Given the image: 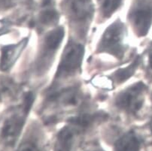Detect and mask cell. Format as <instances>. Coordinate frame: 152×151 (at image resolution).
Masks as SVG:
<instances>
[{"instance_id": "cell-19", "label": "cell", "mask_w": 152, "mask_h": 151, "mask_svg": "<svg viewBox=\"0 0 152 151\" xmlns=\"http://www.w3.org/2000/svg\"><path fill=\"white\" fill-rule=\"evenodd\" d=\"M150 128H151V132H152V120L150 123Z\"/></svg>"}, {"instance_id": "cell-12", "label": "cell", "mask_w": 152, "mask_h": 151, "mask_svg": "<svg viewBox=\"0 0 152 151\" xmlns=\"http://www.w3.org/2000/svg\"><path fill=\"white\" fill-rule=\"evenodd\" d=\"M140 64V57L137 56L135 58L133 63L128 65L126 67L118 69L113 74V81L117 84H121L126 81L131 76L133 75L139 65Z\"/></svg>"}, {"instance_id": "cell-14", "label": "cell", "mask_w": 152, "mask_h": 151, "mask_svg": "<svg viewBox=\"0 0 152 151\" xmlns=\"http://www.w3.org/2000/svg\"><path fill=\"white\" fill-rule=\"evenodd\" d=\"M16 151H42V149L36 141L28 139L23 141Z\"/></svg>"}, {"instance_id": "cell-15", "label": "cell", "mask_w": 152, "mask_h": 151, "mask_svg": "<svg viewBox=\"0 0 152 151\" xmlns=\"http://www.w3.org/2000/svg\"><path fill=\"white\" fill-rule=\"evenodd\" d=\"M58 15L54 10L48 9L44 11L41 15V20L45 24H50L57 21Z\"/></svg>"}, {"instance_id": "cell-10", "label": "cell", "mask_w": 152, "mask_h": 151, "mask_svg": "<svg viewBox=\"0 0 152 151\" xmlns=\"http://www.w3.org/2000/svg\"><path fill=\"white\" fill-rule=\"evenodd\" d=\"M50 101L60 106L73 107L81 102V95L76 88H70L57 93L50 98Z\"/></svg>"}, {"instance_id": "cell-18", "label": "cell", "mask_w": 152, "mask_h": 151, "mask_svg": "<svg viewBox=\"0 0 152 151\" xmlns=\"http://www.w3.org/2000/svg\"><path fill=\"white\" fill-rule=\"evenodd\" d=\"M89 151H102V150L99 149H95V150H89Z\"/></svg>"}, {"instance_id": "cell-8", "label": "cell", "mask_w": 152, "mask_h": 151, "mask_svg": "<svg viewBox=\"0 0 152 151\" xmlns=\"http://www.w3.org/2000/svg\"><path fill=\"white\" fill-rule=\"evenodd\" d=\"M81 129L78 125L71 123L59 132L55 143V151H73Z\"/></svg>"}, {"instance_id": "cell-3", "label": "cell", "mask_w": 152, "mask_h": 151, "mask_svg": "<svg viewBox=\"0 0 152 151\" xmlns=\"http://www.w3.org/2000/svg\"><path fill=\"white\" fill-rule=\"evenodd\" d=\"M146 89L142 82L129 86L118 94L115 98L116 106L126 114H136L142 107Z\"/></svg>"}, {"instance_id": "cell-4", "label": "cell", "mask_w": 152, "mask_h": 151, "mask_svg": "<svg viewBox=\"0 0 152 151\" xmlns=\"http://www.w3.org/2000/svg\"><path fill=\"white\" fill-rule=\"evenodd\" d=\"M32 106V102L24 99L20 111H16L5 120L2 129V138L8 146H13L20 135L26 115Z\"/></svg>"}, {"instance_id": "cell-5", "label": "cell", "mask_w": 152, "mask_h": 151, "mask_svg": "<svg viewBox=\"0 0 152 151\" xmlns=\"http://www.w3.org/2000/svg\"><path fill=\"white\" fill-rule=\"evenodd\" d=\"M129 20L139 36H145L152 24V2L140 0L129 13Z\"/></svg>"}, {"instance_id": "cell-16", "label": "cell", "mask_w": 152, "mask_h": 151, "mask_svg": "<svg viewBox=\"0 0 152 151\" xmlns=\"http://www.w3.org/2000/svg\"><path fill=\"white\" fill-rule=\"evenodd\" d=\"M9 23L6 20H0V35L8 30Z\"/></svg>"}, {"instance_id": "cell-1", "label": "cell", "mask_w": 152, "mask_h": 151, "mask_svg": "<svg viewBox=\"0 0 152 151\" xmlns=\"http://www.w3.org/2000/svg\"><path fill=\"white\" fill-rule=\"evenodd\" d=\"M126 49V29L121 21L116 20L103 32L98 45V50L121 60L124 56Z\"/></svg>"}, {"instance_id": "cell-7", "label": "cell", "mask_w": 152, "mask_h": 151, "mask_svg": "<svg viewBox=\"0 0 152 151\" xmlns=\"http://www.w3.org/2000/svg\"><path fill=\"white\" fill-rule=\"evenodd\" d=\"M65 36L64 29L58 26L48 32L43 39L40 55L38 61V69L42 71L48 67L52 58L60 47Z\"/></svg>"}, {"instance_id": "cell-11", "label": "cell", "mask_w": 152, "mask_h": 151, "mask_svg": "<svg viewBox=\"0 0 152 151\" xmlns=\"http://www.w3.org/2000/svg\"><path fill=\"white\" fill-rule=\"evenodd\" d=\"M142 140L133 131H129L118 138L115 144V151H139Z\"/></svg>"}, {"instance_id": "cell-20", "label": "cell", "mask_w": 152, "mask_h": 151, "mask_svg": "<svg viewBox=\"0 0 152 151\" xmlns=\"http://www.w3.org/2000/svg\"><path fill=\"white\" fill-rule=\"evenodd\" d=\"M1 95H2V93L0 92V98H1Z\"/></svg>"}, {"instance_id": "cell-13", "label": "cell", "mask_w": 152, "mask_h": 151, "mask_svg": "<svg viewBox=\"0 0 152 151\" xmlns=\"http://www.w3.org/2000/svg\"><path fill=\"white\" fill-rule=\"evenodd\" d=\"M122 0H100V10L102 15L108 18L120 7Z\"/></svg>"}, {"instance_id": "cell-17", "label": "cell", "mask_w": 152, "mask_h": 151, "mask_svg": "<svg viewBox=\"0 0 152 151\" xmlns=\"http://www.w3.org/2000/svg\"><path fill=\"white\" fill-rule=\"evenodd\" d=\"M149 64H150L151 68L152 69V48L150 50V53H149Z\"/></svg>"}, {"instance_id": "cell-6", "label": "cell", "mask_w": 152, "mask_h": 151, "mask_svg": "<svg viewBox=\"0 0 152 151\" xmlns=\"http://www.w3.org/2000/svg\"><path fill=\"white\" fill-rule=\"evenodd\" d=\"M65 10L69 18L75 24L87 27L94 14L92 0H65Z\"/></svg>"}, {"instance_id": "cell-9", "label": "cell", "mask_w": 152, "mask_h": 151, "mask_svg": "<svg viewBox=\"0 0 152 151\" xmlns=\"http://www.w3.org/2000/svg\"><path fill=\"white\" fill-rule=\"evenodd\" d=\"M28 39H24L15 44L5 45L1 50L0 69L7 71L13 66L22 51L27 45Z\"/></svg>"}, {"instance_id": "cell-2", "label": "cell", "mask_w": 152, "mask_h": 151, "mask_svg": "<svg viewBox=\"0 0 152 151\" xmlns=\"http://www.w3.org/2000/svg\"><path fill=\"white\" fill-rule=\"evenodd\" d=\"M84 56V46L75 41H70L62 53L56 78H65L78 72L81 68Z\"/></svg>"}]
</instances>
